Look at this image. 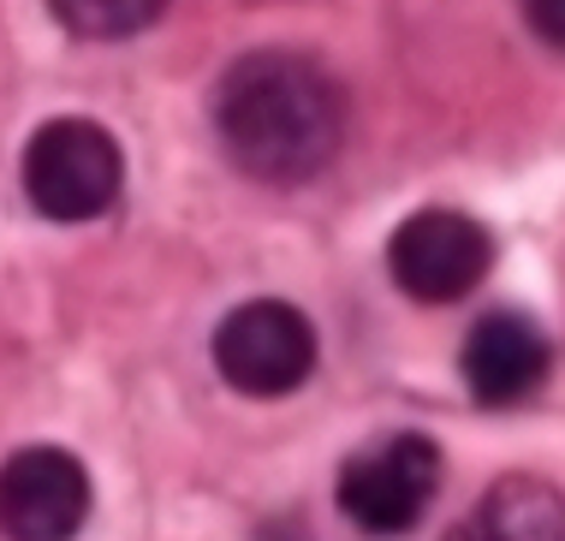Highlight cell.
Listing matches in <instances>:
<instances>
[{
    "label": "cell",
    "mask_w": 565,
    "mask_h": 541,
    "mask_svg": "<svg viewBox=\"0 0 565 541\" xmlns=\"http://www.w3.org/2000/svg\"><path fill=\"white\" fill-rule=\"evenodd\" d=\"M215 131L238 173L263 184H303L345 144V96L322 60L263 49L226 66L215 89Z\"/></svg>",
    "instance_id": "6da1fadb"
},
{
    "label": "cell",
    "mask_w": 565,
    "mask_h": 541,
    "mask_svg": "<svg viewBox=\"0 0 565 541\" xmlns=\"http://www.w3.org/2000/svg\"><path fill=\"white\" fill-rule=\"evenodd\" d=\"M119 184H126V155L96 119H49L24 144V197L49 221H96L119 203Z\"/></svg>",
    "instance_id": "7a4b0ae2"
},
{
    "label": "cell",
    "mask_w": 565,
    "mask_h": 541,
    "mask_svg": "<svg viewBox=\"0 0 565 541\" xmlns=\"http://www.w3.org/2000/svg\"><path fill=\"white\" fill-rule=\"evenodd\" d=\"M333 494H340V512L363 535H405L429 518L440 494V446L423 428L381 435L340 464Z\"/></svg>",
    "instance_id": "3957f363"
},
{
    "label": "cell",
    "mask_w": 565,
    "mask_h": 541,
    "mask_svg": "<svg viewBox=\"0 0 565 541\" xmlns=\"http://www.w3.org/2000/svg\"><path fill=\"white\" fill-rule=\"evenodd\" d=\"M215 369L233 393L280 399L298 393L316 369V328L298 304L286 298H250L215 328Z\"/></svg>",
    "instance_id": "277c9868"
},
{
    "label": "cell",
    "mask_w": 565,
    "mask_h": 541,
    "mask_svg": "<svg viewBox=\"0 0 565 541\" xmlns=\"http://www.w3.org/2000/svg\"><path fill=\"white\" fill-rule=\"evenodd\" d=\"M494 238L465 209H417L387 238V268L405 298L417 304H458L482 286Z\"/></svg>",
    "instance_id": "5b68a950"
},
{
    "label": "cell",
    "mask_w": 565,
    "mask_h": 541,
    "mask_svg": "<svg viewBox=\"0 0 565 541\" xmlns=\"http://www.w3.org/2000/svg\"><path fill=\"white\" fill-rule=\"evenodd\" d=\"M89 470L66 446H24L0 464V535L7 541H72L89 523Z\"/></svg>",
    "instance_id": "8992f818"
},
{
    "label": "cell",
    "mask_w": 565,
    "mask_h": 541,
    "mask_svg": "<svg viewBox=\"0 0 565 541\" xmlns=\"http://www.w3.org/2000/svg\"><path fill=\"white\" fill-rule=\"evenodd\" d=\"M547 369H554V346L518 309H488L465 333V351H458V375H465L470 399L488 411H512L524 399H536Z\"/></svg>",
    "instance_id": "52a82bcc"
},
{
    "label": "cell",
    "mask_w": 565,
    "mask_h": 541,
    "mask_svg": "<svg viewBox=\"0 0 565 541\" xmlns=\"http://www.w3.org/2000/svg\"><path fill=\"white\" fill-rule=\"evenodd\" d=\"M447 541H565V494L542 476H500Z\"/></svg>",
    "instance_id": "ba28073f"
},
{
    "label": "cell",
    "mask_w": 565,
    "mask_h": 541,
    "mask_svg": "<svg viewBox=\"0 0 565 541\" xmlns=\"http://www.w3.org/2000/svg\"><path fill=\"white\" fill-rule=\"evenodd\" d=\"M49 12L72 36H89V42H119V36H137L149 30L167 12V0H49Z\"/></svg>",
    "instance_id": "9c48e42d"
},
{
    "label": "cell",
    "mask_w": 565,
    "mask_h": 541,
    "mask_svg": "<svg viewBox=\"0 0 565 541\" xmlns=\"http://www.w3.org/2000/svg\"><path fill=\"white\" fill-rule=\"evenodd\" d=\"M524 19H530V30H536L542 42L565 49V0H524Z\"/></svg>",
    "instance_id": "30bf717a"
},
{
    "label": "cell",
    "mask_w": 565,
    "mask_h": 541,
    "mask_svg": "<svg viewBox=\"0 0 565 541\" xmlns=\"http://www.w3.org/2000/svg\"><path fill=\"white\" fill-rule=\"evenodd\" d=\"M263 541H303V535H263Z\"/></svg>",
    "instance_id": "8fae6325"
}]
</instances>
